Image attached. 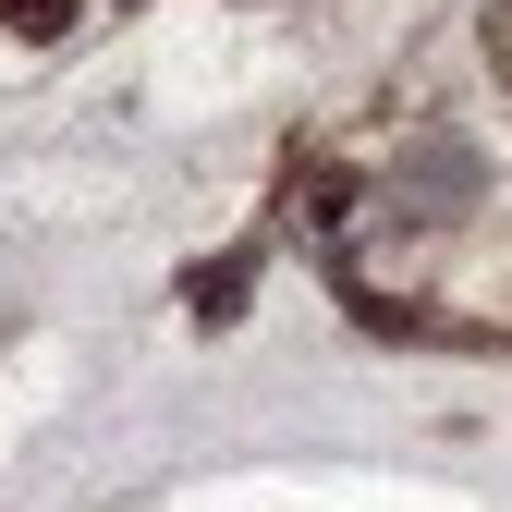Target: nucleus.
I'll return each instance as SVG.
<instances>
[{
	"label": "nucleus",
	"instance_id": "f257e3e1",
	"mask_svg": "<svg viewBox=\"0 0 512 512\" xmlns=\"http://www.w3.org/2000/svg\"><path fill=\"white\" fill-rule=\"evenodd\" d=\"M244 293H256V256H220V269H196V317L220 330V317H244Z\"/></svg>",
	"mask_w": 512,
	"mask_h": 512
},
{
	"label": "nucleus",
	"instance_id": "f03ea898",
	"mask_svg": "<svg viewBox=\"0 0 512 512\" xmlns=\"http://www.w3.org/2000/svg\"><path fill=\"white\" fill-rule=\"evenodd\" d=\"M0 25H13V37H61V25H74V0H0Z\"/></svg>",
	"mask_w": 512,
	"mask_h": 512
},
{
	"label": "nucleus",
	"instance_id": "7ed1b4c3",
	"mask_svg": "<svg viewBox=\"0 0 512 512\" xmlns=\"http://www.w3.org/2000/svg\"><path fill=\"white\" fill-rule=\"evenodd\" d=\"M488 61L512 74V0H488Z\"/></svg>",
	"mask_w": 512,
	"mask_h": 512
}]
</instances>
